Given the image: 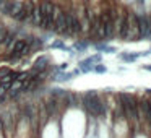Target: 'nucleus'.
Returning a JSON list of instances; mask_svg holds the SVG:
<instances>
[{
  "mask_svg": "<svg viewBox=\"0 0 151 138\" xmlns=\"http://www.w3.org/2000/svg\"><path fill=\"white\" fill-rule=\"evenodd\" d=\"M141 68L146 70V72H151V63H146V65H141Z\"/></svg>",
  "mask_w": 151,
  "mask_h": 138,
  "instance_id": "23",
  "label": "nucleus"
},
{
  "mask_svg": "<svg viewBox=\"0 0 151 138\" xmlns=\"http://www.w3.org/2000/svg\"><path fill=\"white\" fill-rule=\"evenodd\" d=\"M73 72L72 73H67V72H55V76H54L52 80H55V81H70V80L73 78Z\"/></svg>",
  "mask_w": 151,
  "mask_h": 138,
  "instance_id": "14",
  "label": "nucleus"
},
{
  "mask_svg": "<svg viewBox=\"0 0 151 138\" xmlns=\"http://www.w3.org/2000/svg\"><path fill=\"white\" fill-rule=\"evenodd\" d=\"M21 12H23V2H20V0H13L12 10H10V15H8V17L13 18V20H17V18L20 17Z\"/></svg>",
  "mask_w": 151,
  "mask_h": 138,
  "instance_id": "11",
  "label": "nucleus"
},
{
  "mask_svg": "<svg viewBox=\"0 0 151 138\" xmlns=\"http://www.w3.org/2000/svg\"><path fill=\"white\" fill-rule=\"evenodd\" d=\"M24 112H26V117L29 119L31 122L36 120V109L33 107V104H26V107H24Z\"/></svg>",
  "mask_w": 151,
  "mask_h": 138,
  "instance_id": "18",
  "label": "nucleus"
},
{
  "mask_svg": "<svg viewBox=\"0 0 151 138\" xmlns=\"http://www.w3.org/2000/svg\"><path fill=\"white\" fill-rule=\"evenodd\" d=\"M42 18H44V13H42V8H41L39 4L34 5V12H33V20H31V24L36 28L41 26V23H42Z\"/></svg>",
  "mask_w": 151,
  "mask_h": 138,
  "instance_id": "9",
  "label": "nucleus"
},
{
  "mask_svg": "<svg viewBox=\"0 0 151 138\" xmlns=\"http://www.w3.org/2000/svg\"><path fill=\"white\" fill-rule=\"evenodd\" d=\"M150 50H151V47H150Z\"/></svg>",
  "mask_w": 151,
  "mask_h": 138,
  "instance_id": "26",
  "label": "nucleus"
},
{
  "mask_svg": "<svg viewBox=\"0 0 151 138\" xmlns=\"http://www.w3.org/2000/svg\"><path fill=\"white\" fill-rule=\"evenodd\" d=\"M39 5H41V8H42L44 15H50L54 12V7H55V4L50 2V0H42V2H39Z\"/></svg>",
  "mask_w": 151,
  "mask_h": 138,
  "instance_id": "13",
  "label": "nucleus"
},
{
  "mask_svg": "<svg viewBox=\"0 0 151 138\" xmlns=\"http://www.w3.org/2000/svg\"><path fill=\"white\" fill-rule=\"evenodd\" d=\"M2 128H4V124H2V119H0V130H2Z\"/></svg>",
  "mask_w": 151,
  "mask_h": 138,
  "instance_id": "24",
  "label": "nucleus"
},
{
  "mask_svg": "<svg viewBox=\"0 0 151 138\" xmlns=\"http://www.w3.org/2000/svg\"><path fill=\"white\" fill-rule=\"evenodd\" d=\"M42 104H44V107H46L47 114H49V117H50V115H54L57 112V107H59V99L54 98V96H50V98L46 99Z\"/></svg>",
  "mask_w": 151,
  "mask_h": 138,
  "instance_id": "8",
  "label": "nucleus"
},
{
  "mask_svg": "<svg viewBox=\"0 0 151 138\" xmlns=\"http://www.w3.org/2000/svg\"><path fill=\"white\" fill-rule=\"evenodd\" d=\"M119 101H120V107L125 117L130 120H138V101L135 96L127 94V93H120L119 94Z\"/></svg>",
  "mask_w": 151,
  "mask_h": 138,
  "instance_id": "3",
  "label": "nucleus"
},
{
  "mask_svg": "<svg viewBox=\"0 0 151 138\" xmlns=\"http://www.w3.org/2000/svg\"><path fill=\"white\" fill-rule=\"evenodd\" d=\"M81 102H83V107L86 109V112L91 114L93 117H99V115L106 114V104L102 102L101 96L98 94L96 89L86 91L85 94L81 96Z\"/></svg>",
  "mask_w": 151,
  "mask_h": 138,
  "instance_id": "1",
  "label": "nucleus"
},
{
  "mask_svg": "<svg viewBox=\"0 0 151 138\" xmlns=\"http://www.w3.org/2000/svg\"><path fill=\"white\" fill-rule=\"evenodd\" d=\"M138 28H140V41L143 39H151V13L143 12V13H138Z\"/></svg>",
  "mask_w": 151,
  "mask_h": 138,
  "instance_id": "4",
  "label": "nucleus"
},
{
  "mask_svg": "<svg viewBox=\"0 0 151 138\" xmlns=\"http://www.w3.org/2000/svg\"><path fill=\"white\" fill-rule=\"evenodd\" d=\"M138 119L151 124V106L148 99H140L138 101Z\"/></svg>",
  "mask_w": 151,
  "mask_h": 138,
  "instance_id": "5",
  "label": "nucleus"
},
{
  "mask_svg": "<svg viewBox=\"0 0 151 138\" xmlns=\"http://www.w3.org/2000/svg\"><path fill=\"white\" fill-rule=\"evenodd\" d=\"M10 72H12L10 68H0V78H4V76H5V75H8Z\"/></svg>",
  "mask_w": 151,
  "mask_h": 138,
  "instance_id": "22",
  "label": "nucleus"
},
{
  "mask_svg": "<svg viewBox=\"0 0 151 138\" xmlns=\"http://www.w3.org/2000/svg\"><path fill=\"white\" fill-rule=\"evenodd\" d=\"M148 101H150V106H151V99H148Z\"/></svg>",
  "mask_w": 151,
  "mask_h": 138,
  "instance_id": "25",
  "label": "nucleus"
},
{
  "mask_svg": "<svg viewBox=\"0 0 151 138\" xmlns=\"http://www.w3.org/2000/svg\"><path fill=\"white\" fill-rule=\"evenodd\" d=\"M94 49L98 50V52H104V54H115L117 52V49H115L114 46H109L107 41H104V42H96Z\"/></svg>",
  "mask_w": 151,
  "mask_h": 138,
  "instance_id": "10",
  "label": "nucleus"
},
{
  "mask_svg": "<svg viewBox=\"0 0 151 138\" xmlns=\"http://www.w3.org/2000/svg\"><path fill=\"white\" fill-rule=\"evenodd\" d=\"M78 33H81V20L72 12V23H70V28L67 31V36H75Z\"/></svg>",
  "mask_w": 151,
  "mask_h": 138,
  "instance_id": "6",
  "label": "nucleus"
},
{
  "mask_svg": "<svg viewBox=\"0 0 151 138\" xmlns=\"http://www.w3.org/2000/svg\"><path fill=\"white\" fill-rule=\"evenodd\" d=\"M49 68V57L47 55H41L36 59L33 65V73H39V72H44V70Z\"/></svg>",
  "mask_w": 151,
  "mask_h": 138,
  "instance_id": "7",
  "label": "nucleus"
},
{
  "mask_svg": "<svg viewBox=\"0 0 151 138\" xmlns=\"http://www.w3.org/2000/svg\"><path fill=\"white\" fill-rule=\"evenodd\" d=\"M12 4H13V0H4V2L0 4V13L4 15V17H8V15H10Z\"/></svg>",
  "mask_w": 151,
  "mask_h": 138,
  "instance_id": "16",
  "label": "nucleus"
},
{
  "mask_svg": "<svg viewBox=\"0 0 151 138\" xmlns=\"http://www.w3.org/2000/svg\"><path fill=\"white\" fill-rule=\"evenodd\" d=\"M88 47H89L88 41H75L73 42V50H76V52H85Z\"/></svg>",
  "mask_w": 151,
  "mask_h": 138,
  "instance_id": "17",
  "label": "nucleus"
},
{
  "mask_svg": "<svg viewBox=\"0 0 151 138\" xmlns=\"http://www.w3.org/2000/svg\"><path fill=\"white\" fill-rule=\"evenodd\" d=\"M122 41H132V42H137L140 41V28H138V17L137 12L128 10L127 12V20H125V26L122 31Z\"/></svg>",
  "mask_w": 151,
  "mask_h": 138,
  "instance_id": "2",
  "label": "nucleus"
},
{
  "mask_svg": "<svg viewBox=\"0 0 151 138\" xmlns=\"http://www.w3.org/2000/svg\"><path fill=\"white\" fill-rule=\"evenodd\" d=\"M67 68H68V62H63V63H60V65L57 67V70H59V72H65Z\"/></svg>",
  "mask_w": 151,
  "mask_h": 138,
  "instance_id": "21",
  "label": "nucleus"
},
{
  "mask_svg": "<svg viewBox=\"0 0 151 138\" xmlns=\"http://www.w3.org/2000/svg\"><path fill=\"white\" fill-rule=\"evenodd\" d=\"M119 57H120L124 62L132 63V62H135V60L138 59V52H122V54H119Z\"/></svg>",
  "mask_w": 151,
  "mask_h": 138,
  "instance_id": "15",
  "label": "nucleus"
},
{
  "mask_svg": "<svg viewBox=\"0 0 151 138\" xmlns=\"http://www.w3.org/2000/svg\"><path fill=\"white\" fill-rule=\"evenodd\" d=\"M93 72H96V73H106V72H107V67L102 65V63H96V65L93 67Z\"/></svg>",
  "mask_w": 151,
  "mask_h": 138,
  "instance_id": "19",
  "label": "nucleus"
},
{
  "mask_svg": "<svg viewBox=\"0 0 151 138\" xmlns=\"http://www.w3.org/2000/svg\"><path fill=\"white\" fill-rule=\"evenodd\" d=\"M7 31H8V29H7V26L0 23V46L4 44V39H5V34H7Z\"/></svg>",
  "mask_w": 151,
  "mask_h": 138,
  "instance_id": "20",
  "label": "nucleus"
},
{
  "mask_svg": "<svg viewBox=\"0 0 151 138\" xmlns=\"http://www.w3.org/2000/svg\"><path fill=\"white\" fill-rule=\"evenodd\" d=\"M15 39H17V31H7V34H5V39H4V44L2 46L5 47V49L10 50L12 46H13Z\"/></svg>",
  "mask_w": 151,
  "mask_h": 138,
  "instance_id": "12",
  "label": "nucleus"
}]
</instances>
